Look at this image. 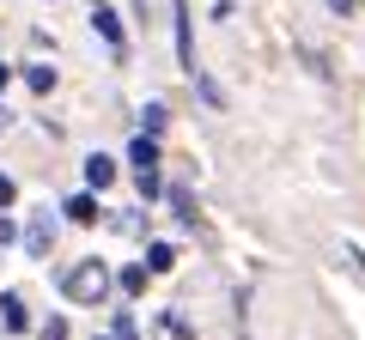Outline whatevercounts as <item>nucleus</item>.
Returning <instances> with one entry per match:
<instances>
[{"mask_svg":"<svg viewBox=\"0 0 365 340\" xmlns=\"http://www.w3.org/2000/svg\"><path fill=\"white\" fill-rule=\"evenodd\" d=\"M86 183H91V188H110V183H116V164H110L104 152H91V158H86Z\"/></svg>","mask_w":365,"mask_h":340,"instance_id":"nucleus-7","label":"nucleus"},{"mask_svg":"<svg viewBox=\"0 0 365 340\" xmlns=\"http://www.w3.org/2000/svg\"><path fill=\"white\" fill-rule=\"evenodd\" d=\"M98 6H104V0H98Z\"/></svg>","mask_w":365,"mask_h":340,"instance_id":"nucleus-18","label":"nucleus"},{"mask_svg":"<svg viewBox=\"0 0 365 340\" xmlns=\"http://www.w3.org/2000/svg\"><path fill=\"white\" fill-rule=\"evenodd\" d=\"M67 219L73 225H98V195H73L67 201Z\"/></svg>","mask_w":365,"mask_h":340,"instance_id":"nucleus-8","label":"nucleus"},{"mask_svg":"<svg viewBox=\"0 0 365 340\" xmlns=\"http://www.w3.org/2000/svg\"><path fill=\"white\" fill-rule=\"evenodd\" d=\"M170 262H177L170 243H146V267H153V274H170Z\"/></svg>","mask_w":365,"mask_h":340,"instance_id":"nucleus-11","label":"nucleus"},{"mask_svg":"<svg viewBox=\"0 0 365 340\" xmlns=\"http://www.w3.org/2000/svg\"><path fill=\"white\" fill-rule=\"evenodd\" d=\"M25 85H31L37 97H49V92H55V67H43V61H37V67H25Z\"/></svg>","mask_w":365,"mask_h":340,"instance_id":"nucleus-10","label":"nucleus"},{"mask_svg":"<svg viewBox=\"0 0 365 340\" xmlns=\"http://www.w3.org/2000/svg\"><path fill=\"white\" fill-rule=\"evenodd\" d=\"M177 61L195 73V37H189V6H177Z\"/></svg>","mask_w":365,"mask_h":340,"instance_id":"nucleus-6","label":"nucleus"},{"mask_svg":"<svg viewBox=\"0 0 365 340\" xmlns=\"http://www.w3.org/2000/svg\"><path fill=\"white\" fill-rule=\"evenodd\" d=\"M323 6H329L335 18H353V13H359V0H323Z\"/></svg>","mask_w":365,"mask_h":340,"instance_id":"nucleus-12","label":"nucleus"},{"mask_svg":"<svg viewBox=\"0 0 365 340\" xmlns=\"http://www.w3.org/2000/svg\"><path fill=\"white\" fill-rule=\"evenodd\" d=\"M19 243L31 249V255H49V243H55V213H37V219L25 225V237Z\"/></svg>","mask_w":365,"mask_h":340,"instance_id":"nucleus-2","label":"nucleus"},{"mask_svg":"<svg viewBox=\"0 0 365 340\" xmlns=\"http://www.w3.org/2000/svg\"><path fill=\"white\" fill-rule=\"evenodd\" d=\"M128 164H134V170H158V140H153V128L128 140Z\"/></svg>","mask_w":365,"mask_h":340,"instance_id":"nucleus-5","label":"nucleus"},{"mask_svg":"<svg viewBox=\"0 0 365 340\" xmlns=\"http://www.w3.org/2000/svg\"><path fill=\"white\" fill-rule=\"evenodd\" d=\"M6 79H13V73H6V67H0V92H6Z\"/></svg>","mask_w":365,"mask_h":340,"instance_id":"nucleus-16","label":"nucleus"},{"mask_svg":"<svg viewBox=\"0 0 365 340\" xmlns=\"http://www.w3.org/2000/svg\"><path fill=\"white\" fill-rule=\"evenodd\" d=\"M91 31H98V37H104L110 49L122 55V43H128V31H122V18L110 13V0H104V6H98V13H91Z\"/></svg>","mask_w":365,"mask_h":340,"instance_id":"nucleus-3","label":"nucleus"},{"mask_svg":"<svg viewBox=\"0 0 365 340\" xmlns=\"http://www.w3.org/2000/svg\"><path fill=\"white\" fill-rule=\"evenodd\" d=\"M13 195H19V183L6 176V170H0V207H13Z\"/></svg>","mask_w":365,"mask_h":340,"instance_id":"nucleus-14","label":"nucleus"},{"mask_svg":"<svg viewBox=\"0 0 365 340\" xmlns=\"http://www.w3.org/2000/svg\"><path fill=\"white\" fill-rule=\"evenodd\" d=\"M43 340H67V322H61V316H49V322H43Z\"/></svg>","mask_w":365,"mask_h":340,"instance_id":"nucleus-13","label":"nucleus"},{"mask_svg":"<svg viewBox=\"0 0 365 340\" xmlns=\"http://www.w3.org/2000/svg\"><path fill=\"white\" fill-rule=\"evenodd\" d=\"M146 280H153V267H146V262H134V267H122V274H116V286L134 298V292H146Z\"/></svg>","mask_w":365,"mask_h":340,"instance_id":"nucleus-9","label":"nucleus"},{"mask_svg":"<svg viewBox=\"0 0 365 340\" xmlns=\"http://www.w3.org/2000/svg\"><path fill=\"white\" fill-rule=\"evenodd\" d=\"M98 340H104V334H98ZM110 340H122V334H116V328H110Z\"/></svg>","mask_w":365,"mask_h":340,"instance_id":"nucleus-17","label":"nucleus"},{"mask_svg":"<svg viewBox=\"0 0 365 340\" xmlns=\"http://www.w3.org/2000/svg\"><path fill=\"white\" fill-rule=\"evenodd\" d=\"M116 286V274H110L98 255H86V262H73L61 274V292H67V304H104V292Z\"/></svg>","mask_w":365,"mask_h":340,"instance_id":"nucleus-1","label":"nucleus"},{"mask_svg":"<svg viewBox=\"0 0 365 340\" xmlns=\"http://www.w3.org/2000/svg\"><path fill=\"white\" fill-rule=\"evenodd\" d=\"M0 322H6V334H25L31 328V310H25L19 292H0Z\"/></svg>","mask_w":365,"mask_h":340,"instance_id":"nucleus-4","label":"nucleus"},{"mask_svg":"<svg viewBox=\"0 0 365 340\" xmlns=\"http://www.w3.org/2000/svg\"><path fill=\"white\" fill-rule=\"evenodd\" d=\"M25 231H13V219H0V243H19Z\"/></svg>","mask_w":365,"mask_h":340,"instance_id":"nucleus-15","label":"nucleus"}]
</instances>
